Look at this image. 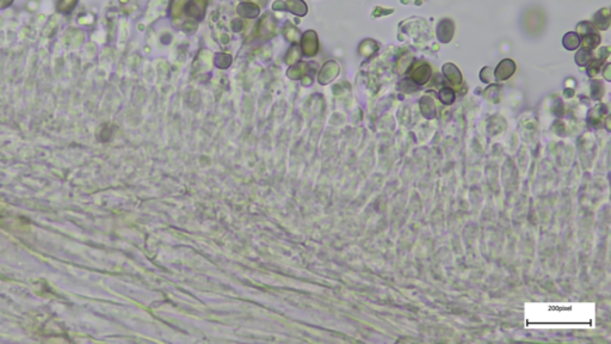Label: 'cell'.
Returning a JSON list of instances; mask_svg holds the SVG:
<instances>
[{
    "label": "cell",
    "instance_id": "cell-1",
    "mask_svg": "<svg viewBox=\"0 0 611 344\" xmlns=\"http://www.w3.org/2000/svg\"><path fill=\"white\" fill-rule=\"evenodd\" d=\"M453 35L454 23L450 19H443V21L438 24L437 29V36L440 38V41H442L444 43L449 42V41H452Z\"/></svg>",
    "mask_w": 611,
    "mask_h": 344
},
{
    "label": "cell",
    "instance_id": "cell-2",
    "mask_svg": "<svg viewBox=\"0 0 611 344\" xmlns=\"http://www.w3.org/2000/svg\"><path fill=\"white\" fill-rule=\"evenodd\" d=\"M514 69H516V65H514L512 60H503L495 69V78L499 79V80H505V79L510 78L513 74Z\"/></svg>",
    "mask_w": 611,
    "mask_h": 344
},
{
    "label": "cell",
    "instance_id": "cell-3",
    "mask_svg": "<svg viewBox=\"0 0 611 344\" xmlns=\"http://www.w3.org/2000/svg\"><path fill=\"white\" fill-rule=\"evenodd\" d=\"M431 75V68L428 67V65L423 66H419L417 69L413 72V74H412V79L418 82V84H424V82H426L428 80V78H430Z\"/></svg>",
    "mask_w": 611,
    "mask_h": 344
},
{
    "label": "cell",
    "instance_id": "cell-4",
    "mask_svg": "<svg viewBox=\"0 0 611 344\" xmlns=\"http://www.w3.org/2000/svg\"><path fill=\"white\" fill-rule=\"evenodd\" d=\"M443 72H444V74L447 75V78L449 79L453 84L457 85V84H460L461 80H462L460 71L453 65V63H447V65H444Z\"/></svg>",
    "mask_w": 611,
    "mask_h": 344
},
{
    "label": "cell",
    "instance_id": "cell-5",
    "mask_svg": "<svg viewBox=\"0 0 611 344\" xmlns=\"http://www.w3.org/2000/svg\"><path fill=\"white\" fill-rule=\"evenodd\" d=\"M562 42H564V46L567 48V49L572 50L579 47V44H580V38H579V36L575 33H568L566 34Z\"/></svg>",
    "mask_w": 611,
    "mask_h": 344
},
{
    "label": "cell",
    "instance_id": "cell-6",
    "mask_svg": "<svg viewBox=\"0 0 611 344\" xmlns=\"http://www.w3.org/2000/svg\"><path fill=\"white\" fill-rule=\"evenodd\" d=\"M440 98L443 103L450 104V103H453L454 100H455V95H454V92L450 90V89L444 88L440 92Z\"/></svg>",
    "mask_w": 611,
    "mask_h": 344
},
{
    "label": "cell",
    "instance_id": "cell-7",
    "mask_svg": "<svg viewBox=\"0 0 611 344\" xmlns=\"http://www.w3.org/2000/svg\"><path fill=\"white\" fill-rule=\"evenodd\" d=\"M599 14H600V16H602V18H603V15H605V21L606 22H605V24H603V30H605V29L607 27H609V23H607V22H609V11H607V9H604V12L603 11H599ZM603 21H604V19H602V22ZM602 22H600V19H596V24L599 28H600V23H602Z\"/></svg>",
    "mask_w": 611,
    "mask_h": 344
}]
</instances>
